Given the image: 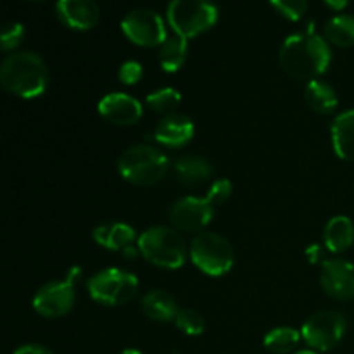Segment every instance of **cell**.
Masks as SVG:
<instances>
[{"label": "cell", "instance_id": "1", "mask_svg": "<svg viewBox=\"0 0 354 354\" xmlns=\"http://www.w3.org/2000/svg\"><path fill=\"white\" fill-rule=\"evenodd\" d=\"M279 61L290 78L310 83L327 71L332 62V50L328 41L315 33L313 24H310L306 31L286 38L280 47Z\"/></svg>", "mask_w": 354, "mask_h": 354}, {"label": "cell", "instance_id": "2", "mask_svg": "<svg viewBox=\"0 0 354 354\" xmlns=\"http://www.w3.org/2000/svg\"><path fill=\"white\" fill-rule=\"evenodd\" d=\"M47 83V64L35 52H12L0 64V85L21 99L40 97Z\"/></svg>", "mask_w": 354, "mask_h": 354}, {"label": "cell", "instance_id": "3", "mask_svg": "<svg viewBox=\"0 0 354 354\" xmlns=\"http://www.w3.org/2000/svg\"><path fill=\"white\" fill-rule=\"evenodd\" d=\"M138 254L151 265L165 270H176L183 266L189 256V245L176 228L151 227L138 237Z\"/></svg>", "mask_w": 354, "mask_h": 354}, {"label": "cell", "instance_id": "4", "mask_svg": "<svg viewBox=\"0 0 354 354\" xmlns=\"http://www.w3.org/2000/svg\"><path fill=\"white\" fill-rule=\"evenodd\" d=\"M168 158L152 145H133L118 159V171L121 178L138 187L159 183L168 173Z\"/></svg>", "mask_w": 354, "mask_h": 354}, {"label": "cell", "instance_id": "5", "mask_svg": "<svg viewBox=\"0 0 354 354\" xmlns=\"http://www.w3.org/2000/svg\"><path fill=\"white\" fill-rule=\"evenodd\" d=\"M166 19L175 35L196 38L216 24L218 7L213 0H171Z\"/></svg>", "mask_w": 354, "mask_h": 354}, {"label": "cell", "instance_id": "6", "mask_svg": "<svg viewBox=\"0 0 354 354\" xmlns=\"http://www.w3.org/2000/svg\"><path fill=\"white\" fill-rule=\"evenodd\" d=\"M189 256L197 270L209 277H221L234 266L235 254L230 242L214 232H201L189 245Z\"/></svg>", "mask_w": 354, "mask_h": 354}, {"label": "cell", "instance_id": "7", "mask_svg": "<svg viewBox=\"0 0 354 354\" xmlns=\"http://www.w3.org/2000/svg\"><path fill=\"white\" fill-rule=\"evenodd\" d=\"M90 297L104 306H121L137 296L138 279L121 268H106L92 277L86 283Z\"/></svg>", "mask_w": 354, "mask_h": 354}, {"label": "cell", "instance_id": "8", "mask_svg": "<svg viewBox=\"0 0 354 354\" xmlns=\"http://www.w3.org/2000/svg\"><path fill=\"white\" fill-rule=\"evenodd\" d=\"M82 275V268L75 266L68 272L64 280L48 282L38 289L33 297V308L45 318H59L68 315L76 303L75 283Z\"/></svg>", "mask_w": 354, "mask_h": 354}, {"label": "cell", "instance_id": "9", "mask_svg": "<svg viewBox=\"0 0 354 354\" xmlns=\"http://www.w3.org/2000/svg\"><path fill=\"white\" fill-rule=\"evenodd\" d=\"M348 322L335 310H324L311 315L301 328V337L311 351H330L342 341Z\"/></svg>", "mask_w": 354, "mask_h": 354}, {"label": "cell", "instance_id": "10", "mask_svg": "<svg viewBox=\"0 0 354 354\" xmlns=\"http://www.w3.org/2000/svg\"><path fill=\"white\" fill-rule=\"evenodd\" d=\"M121 30L131 44L138 47H161L168 38L166 23L151 9H137L128 12L121 21Z\"/></svg>", "mask_w": 354, "mask_h": 354}, {"label": "cell", "instance_id": "11", "mask_svg": "<svg viewBox=\"0 0 354 354\" xmlns=\"http://www.w3.org/2000/svg\"><path fill=\"white\" fill-rule=\"evenodd\" d=\"M214 206L207 197H183L169 209V221L173 228L182 232H203L213 220Z\"/></svg>", "mask_w": 354, "mask_h": 354}, {"label": "cell", "instance_id": "12", "mask_svg": "<svg viewBox=\"0 0 354 354\" xmlns=\"http://www.w3.org/2000/svg\"><path fill=\"white\" fill-rule=\"evenodd\" d=\"M320 283L332 299H354V265L346 259H327L322 263Z\"/></svg>", "mask_w": 354, "mask_h": 354}, {"label": "cell", "instance_id": "13", "mask_svg": "<svg viewBox=\"0 0 354 354\" xmlns=\"http://www.w3.org/2000/svg\"><path fill=\"white\" fill-rule=\"evenodd\" d=\"M99 114L107 123L116 127H131L138 123L144 114V107L135 97L123 92L107 93L99 102Z\"/></svg>", "mask_w": 354, "mask_h": 354}, {"label": "cell", "instance_id": "14", "mask_svg": "<svg viewBox=\"0 0 354 354\" xmlns=\"http://www.w3.org/2000/svg\"><path fill=\"white\" fill-rule=\"evenodd\" d=\"M55 14L64 26L76 31L92 30L100 17L95 0H57Z\"/></svg>", "mask_w": 354, "mask_h": 354}, {"label": "cell", "instance_id": "15", "mask_svg": "<svg viewBox=\"0 0 354 354\" xmlns=\"http://www.w3.org/2000/svg\"><path fill=\"white\" fill-rule=\"evenodd\" d=\"M194 133H196V127L192 120L185 114L173 113L159 121L154 130V138L158 144L165 147H183L192 140Z\"/></svg>", "mask_w": 354, "mask_h": 354}, {"label": "cell", "instance_id": "16", "mask_svg": "<svg viewBox=\"0 0 354 354\" xmlns=\"http://www.w3.org/2000/svg\"><path fill=\"white\" fill-rule=\"evenodd\" d=\"M93 241L104 249L109 251H118L123 254L127 249L133 248L137 241V234L133 228L121 221H111V223H102L93 230Z\"/></svg>", "mask_w": 354, "mask_h": 354}, {"label": "cell", "instance_id": "17", "mask_svg": "<svg viewBox=\"0 0 354 354\" xmlns=\"http://www.w3.org/2000/svg\"><path fill=\"white\" fill-rule=\"evenodd\" d=\"M173 173L176 182L183 187H197L206 183L213 175L209 161L199 156H182L173 162Z\"/></svg>", "mask_w": 354, "mask_h": 354}, {"label": "cell", "instance_id": "18", "mask_svg": "<svg viewBox=\"0 0 354 354\" xmlns=\"http://www.w3.org/2000/svg\"><path fill=\"white\" fill-rule=\"evenodd\" d=\"M332 145L342 161L354 162V109L344 111L334 120Z\"/></svg>", "mask_w": 354, "mask_h": 354}, {"label": "cell", "instance_id": "19", "mask_svg": "<svg viewBox=\"0 0 354 354\" xmlns=\"http://www.w3.org/2000/svg\"><path fill=\"white\" fill-rule=\"evenodd\" d=\"M142 311L145 317L156 322H175L176 313H178V304L175 297L169 292L161 289L149 290L142 297Z\"/></svg>", "mask_w": 354, "mask_h": 354}, {"label": "cell", "instance_id": "20", "mask_svg": "<svg viewBox=\"0 0 354 354\" xmlns=\"http://www.w3.org/2000/svg\"><path fill=\"white\" fill-rule=\"evenodd\" d=\"M324 244L330 252H344L354 244V223L348 216H334L324 230Z\"/></svg>", "mask_w": 354, "mask_h": 354}, {"label": "cell", "instance_id": "21", "mask_svg": "<svg viewBox=\"0 0 354 354\" xmlns=\"http://www.w3.org/2000/svg\"><path fill=\"white\" fill-rule=\"evenodd\" d=\"M304 100L308 107L318 114H330L339 106L337 92L324 80H313L308 83L304 90Z\"/></svg>", "mask_w": 354, "mask_h": 354}, {"label": "cell", "instance_id": "22", "mask_svg": "<svg viewBox=\"0 0 354 354\" xmlns=\"http://www.w3.org/2000/svg\"><path fill=\"white\" fill-rule=\"evenodd\" d=\"M187 50H189V45H187V38L178 37V35H173V37L166 38L165 44L159 47V64H161L162 71L166 73H176L183 68L187 61Z\"/></svg>", "mask_w": 354, "mask_h": 354}, {"label": "cell", "instance_id": "23", "mask_svg": "<svg viewBox=\"0 0 354 354\" xmlns=\"http://www.w3.org/2000/svg\"><path fill=\"white\" fill-rule=\"evenodd\" d=\"M324 38L328 45L348 48L354 45V16L339 14L334 16L324 28Z\"/></svg>", "mask_w": 354, "mask_h": 354}, {"label": "cell", "instance_id": "24", "mask_svg": "<svg viewBox=\"0 0 354 354\" xmlns=\"http://www.w3.org/2000/svg\"><path fill=\"white\" fill-rule=\"evenodd\" d=\"M301 339V332L296 328L277 327L265 335V348L272 354H292Z\"/></svg>", "mask_w": 354, "mask_h": 354}, {"label": "cell", "instance_id": "25", "mask_svg": "<svg viewBox=\"0 0 354 354\" xmlns=\"http://www.w3.org/2000/svg\"><path fill=\"white\" fill-rule=\"evenodd\" d=\"M180 102H182V95L178 90L171 88V86H165V88L154 90L147 95L145 104L151 107L154 113L162 114V116H169L178 109Z\"/></svg>", "mask_w": 354, "mask_h": 354}, {"label": "cell", "instance_id": "26", "mask_svg": "<svg viewBox=\"0 0 354 354\" xmlns=\"http://www.w3.org/2000/svg\"><path fill=\"white\" fill-rule=\"evenodd\" d=\"M175 325L178 330H182L187 335H201L206 328V322H204L203 315L192 308H183L178 310L175 317Z\"/></svg>", "mask_w": 354, "mask_h": 354}, {"label": "cell", "instance_id": "27", "mask_svg": "<svg viewBox=\"0 0 354 354\" xmlns=\"http://www.w3.org/2000/svg\"><path fill=\"white\" fill-rule=\"evenodd\" d=\"M24 26L21 23H7L0 26V50L12 52L23 44Z\"/></svg>", "mask_w": 354, "mask_h": 354}, {"label": "cell", "instance_id": "28", "mask_svg": "<svg viewBox=\"0 0 354 354\" xmlns=\"http://www.w3.org/2000/svg\"><path fill=\"white\" fill-rule=\"evenodd\" d=\"M273 7L290 21H299L306 14L310 0H270Z\"/></svg>", "mask_w": 354, "mask_h": 354}, {"label": "cell", "instance_id": "29", "mask_svg": "<svg viewBox=\"0 0 354 354\" xmlns=\"http://www.w3.org/2000/svg\"><path fill=\"white\" fill-rule=\"evenodd\" d=\"M232 196V183L227 178H218L211 183L209 190H207V199L211 201L214 207L221 206V204L227 203Z\"/></svg>", "mask_w": 354, "mask_h": 354}, {"label": "cell", "instance_id": "30", "mask_svg": "<svg viewBox=\"0 0 354 354\" xmlns=\"http://www.w3.org/2000/svg\"><path fill=\"white\" fill-rule=\"evenodd\" d=\"M142 76H144V68L137 61L123 62L120 66V71H118V78L123 85H135V83L140 82Z\"/></svg>", "mask_w": 354, "mask_h": 354}, {"label": "cell", "instance_id": "31", "mask_svg": "<svg viewBox=\"0 0 354 354\" xmlns=\"http://www.w3.org/2000/svg\"><path fill=\"white\" fill-rule=\"evenodd\" d=\"M14 354H52L48 351L47 348H44V346H37V344H26V346H21V348H17Z\"/></svg>", "mask_w": 354, "mask_h": 354}, {"label": "cell", "instance_id": "32", "mask_svg": "<svg viewBox=\"0 0 354 354\" xmlns=\"http://www.w3.org/2000/svg\"><path fill=\"white\" fill-rule=\"evenodd\" d=\"M324 2L327 3V6L330 7V9L342 10V9H346V6H348V3H349V0H324Z\"/></svg>", "mask_w": 354, "mask_h": 354}, {"label": "cell", "instance_id": "33", "mask_svg": "<svg viewBox=\"0 0 354 354\" xmlns=\"http://www.w3.org/2000/svg\"><path fill=\"white\" fill-rule=\"evenodd\" d=\"M306 256L311 263H317L322 256L320 248H318V245H311V248L306 251Z\"/></svg>", "mask_w": 354, "mask_h": 354}, {"label": "cell", "instance_id": "34", "mask_svg": "<svg viewBox=\"0 0 354 354\" xmlns=\"http://www.w3.org/2000/svg\"><path fill=\"white\" fill-rule=\"evenodd\" d=\"M120 354H142V353L137 351V349H124V351H121Z\"/></svg>", "mask_w": 354, "mask_h": 354}, {"label": "cell", "instance_id": "35", "mask_svg": "<svg viewBox=\"0 0 354 354\" xmlns=\"http://www.w3.org/2000/svg\"><path fill=\"white\" fill-rule=\"evenodd\" d=\"M294 354H318L317 351H311V349H304V351H297Z\"/></svg>", "mask_w": 354, "mask_h": 354}, {"label": "cell", "instance_id": "36", "mask_svg": "<svg viewBox=\"0 0 354 354\" xmlns=\"http://www.w3.org/2000/svg\"><path fill=\"white\" fill-rule=\"evenodd\" d=\"M33 2H40V0H33Z\"/></svg>", "mask_w": 354, "mask_h": 354}]
</instances>
